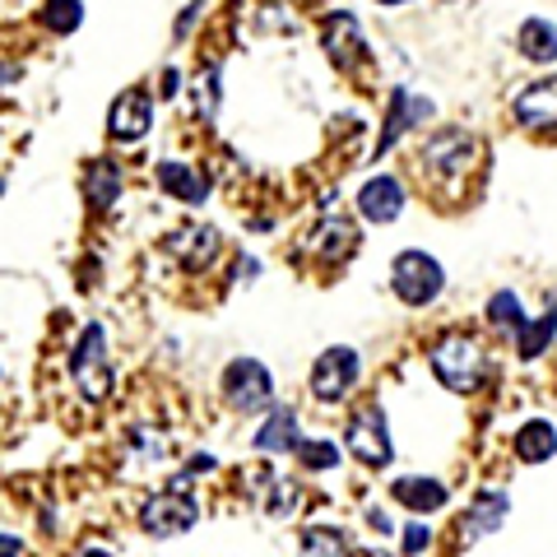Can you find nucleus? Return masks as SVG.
I'll list each match as a JSON object with an SVG mask.
<instances>
[{
  "instance_id": "nucleus-32",
  "label": "nucleus",
  "mask_w": 557,
  "mask_h": 557,
  "mask_svg": "<svg viewBox=\"0 0 557 557\" xmlns=\"http://www.w3.org/2000/svg\"><path fill=\"white\" fill-rule=\"evenodd\" d=\"M214 456H190V465H186V474H214Z\"/></svg>"
},
{
  "instance_id": "nucleus-16",
  "label": "nucleus",
  "mask_w": 557,
  "mask_h": 557,
  "mask_svg": "<svg viewBox=\"0 0 557 557\" xmlns=\"http://www.w3.org/2000/svg\"><path fill=\"white\" fill-rule=\"evenodd\" d=\"M321 42H325L330 57H335V65H354V61L368 57V42H362L358 20H354V14H344V10H339V14H330V20H325Z\"/></svg>"
},
{
  "instance_id": "nucleus-28",
  "label": "nucleus",
  "mask_w": 557,
  "mask_h": 557,
  "mask_svg": "<svg viewBox=\"0 0 557 557\" xmlns=\"http://www.w3.org/2000/svg\"><path fill=\"white\" fill-rule=\"evenodd\" d=\"M307 469H335L339 465V446L335 442H298V450H293Z\"/></svg>"
},
{
  "instance_id": "nucleus-10",
  "label": "nucleus",
  "mask_w": 557,
  "mask_h": 557,
  "mask_svg": "<svg viewBox=\"0 0 557 557\" xmlns=\"http://www.w3.org/2000/svg\"><path fill=\"white\" fill-rule=\"evenodd\" d=\"M163 247H168V256L177 260V265L200 270V265H209V260L219 256V228H209V223H186V228H172L163 237Z\"/></svg>"
},
{
  "instance_id": "nucleus-31",
  "label": "nucleus",
  "mask_w": 557,
  "mask_h": 557,
  "mask_svg": "<svg viewBox=\"0 0 557 557\" xmlns=\"http://www.w3.org/2000/svg\"><path fill=\"white\" fill-rule=\"evenodd\" d=\"M205 5H200V0H190V5L182 10V20H177V38H186V33H190V24H196V14H200Z\"/></svg>"
},
{
  "instance_id": "nucleus-13",
  "label": "nucleus",
  "mask_w": 557,
  "mask_h": 557,
  "mask_svg": "<svg viewBox=\"0 0 557 557\" xmlns=\"http://www.w3.org/2000/svg\"><path fill=\"white\" fill-rule=\"evenodd\" d=\"M358 242H362V233H358V223L354 219H325L317 233H311V256L317 260H325V265H339V260H348L358 251Z\"/></svg>"
},
{
  "instance_id": "nucleus-7",
  "label": "nucleus",
  "mask_w": 557,
  "mask_h": 557,
  "mask_svg": "<svg viewBox=\"0 0 557 557\" xmlns=\"http://www.w3.org/2000/svg\"><path fill=\"white\" fill-rule=\"evenodd\" d=\"M358 368H362L358 348H348V344L325 348V354L317 358V368H311V395H317L321 405H339V399L354 391Z\"/></svg>"
},
{
  "instance_id": "nucleus-37",
  "label": "nucleus",
  "mask_w": 557,
  "mask_h": 557,
  "mask_svg": "<svg viewBox=\"0 0 557 557\" xmlns=\"http://www.w3.org/2000/svg\"><path fill=\"white\" fill-rule=\"evenodd\" d=\"M376 5H409V0H376Z\"/></svg>"
},
{
  "instance_id": "nucleus-1",
  "label": "nucleus",
  "mask_w": 557,
  "mask_h": 557,
  "mask_svg": "<svg viewBox=\"0 0 557 557\" xmlns=\"http://www.w3.org/2000/svg\"><path fill=\"white\" fill-rule=\"evenodd\" d=\"M70 376H75V386L84 399H94V405H102V399L112 395V358H108V330H102L98 321H89L79 330L75 339V354H70Z\"/></svg>"
},
{
  "instance_id": "nucleus-3",
  "label": "nucleus",
  "mask_w": 557,
  "mask_h": 557,
  "mask_svg": "<svg viewBox=\"0 0 557 557\" xmlns=\"http://www.w3.org/2000/svg\"><path fill=\"white\" fill-rule=\"evenodd\" d=\"M391 284H395V298L405 307H428V302L442 298L446 270H442V260H432L428 251H399L395 265H391Z\"/></svg>"
},
{
  "instance_id": "nucleus-4",
  "label": "nucleus",
  "mask_w": 557,
  "mask_h": 557,
  "mask_svg": "<svg viewBox=\"0 0 557 557\" xmlns=\"http://www.w3.org/2000/svg\"><path fill=\"white\" fill-rule=\"evenodd\" d=\"M223 399H228V409H237V413H260L274 405V381L256 358H233L228 368H223Z\"/></svg>"
},
{
  "instance_id": "nucleus-35",
  "label": "nucleus",
  "mask_w": 557,
  "mask_h": 557,
  "mask_svg": "<svg viewBox=\"0 0 557 557\" xmlns=\"http://www.w3.org/2000/svg\"><path fill=\"white\" fill-rule=\"evenodd\" d=\"M75 557H112L108 548H94V544H84V548H75Z\"/></svg>"
},
{
  "instance_id": "nucleus-26",
  "label": "nucleus",
  "mask_w": 557,
  "mask_h": 557,
  "mask_svg": "<svg viewBox=\"0 0 557 557\" xmlns=\"http://www.w3.org/2000/svg\"><path fill=\"white\" fill-rule=\"evenodd\" d=\"M84 20V0H47V10H42V24L51 33H75Z\"/></svg>"
},
{
  "instance_id": "nucleus-14",
  "label": "nucleus",
  "mask_w": 557,
  "mask_h": 557,
  "mask_svg": "<svg viewBox=\"0 0 557 557\" xmlns=\"http://www.w3.org/2000/svg\"><path fill=\"white\" fill-rule=\"evenodd\" d=\"M428 116H432V102L428 98H413L409 89H391V112H386V131H381V139H376V159L395 145L399 135L413 131L418 121H428Z\"/></svg>"
},
{
  "instance_id": "nucleus-21",
  "label": "nucleus",
  "mask_w": 557,
  "mask_h": 557,
  "mask_svg": "<svg viewBox=\"0 0 557 557\" xmlns=\"http://www.w3.org/2000/svg\"><path fill=\"white\" fill-rule=\"evenodd\" d=\"M516 456L525 465H544L557 456V428L548 423V418H534V423H525L516 432Z\"/></svg>"
},
{
  "instance_id": "nucleus-25",
  "label": "nucleus",
  "mask_w": 557,
  "mask_h": 557,
  "mask_svg": "<svg viewBox=\"0 0 557 557\" xmlns=\"http://www.w3.org/2000/svg\"><path fill=\"white\" fill-rule=\"evenodd\" d=\"M487 321H493L497 330H507V335H516L520 321H525V311H520V298L507 288V293H493V302H487Z\"/></svg>"
},
{
  "instance_id": "nucleus-11",
  "label": "nucleus",
  "mask_w": 557,
  "mask_h": 557,
  "mask_svg": "<svg viewBox=\"0 0 557 557\" xmlns=\"http://www.w3.org/2000/svg\"><path fill=\"white\" fill-rule=\"evenodd\" d=\"M358 214L368 223H395L405 214V182L391 177V172H381V177L362 182L358 190Z\"/></svg>"
},
{
  "instance_id": "nucleus-6",
  "label": "nucleus",
  "mask_w": 557,
  "mask_h": 557,
  "mask_svg": "<svg viewBox=\"0 0 557 557\" xmlns=\"http://www.w3.org/2000/svg\"><path fill=\"white\" fill-rule=\"evenodd\" d=\"M196 520H200V502L190 493H159L139 507V530L153 539H177L196 530Z\"/></svg>"
},
{
  "instance_id": "nucleus-18",
  "label": "nucleus",
  "mask_w": 557,
  "mask_h": 557,
  "mask_svg": "<svg viewBox=\"0 0 557 557\" xmlns=\"http://www.w3.org/2000/svg\"><path fill=\"white\" fill-rule=\"evenodd\" d=\"M121 186H126V172H121L116 159H94L89 172H84V196H89L94 209H112Z\"/></svg>"
},
{
  "instance_id": "nucleus-23",
  "label": "nucleus",
  "mask_w": 557,
  "mask_h": 557,
  "mask_svg": "<svg viewBox=\"0 0 557 557\" xmlns=\"http://www.w3.org/2000/svg\"><path fill=\"white\" fill-rule=\"evenodd\" d=\"M557 335V311H548V317H525L516 330V354L520 358H539V354H548V344Z\"/></svg>"
},
{
  "instance_id": "nucleus-5",
  "label": "nucleus",
  "mask_w": 557,
  "mask_h": 557,
  "mask_svg": "<svg viewBox=\"0 0 557 557\" xmlns=\"http://www.w3.org/2000/svg\"><path fill=\"white\" fill-rule=\"evenodd\" d=\"M344 442H348V450H354V460L368 465V469H386L395 460L391 428H386V413H381V405H368V409H358L354 418H348Z\"/></svg>"
},
{
  "instance_id": "nucleus-15",
  "label": "nucleus",
  "mask_w": 557,
  "mask_h": 557,
  "mask_svg": "<svg viewBox=\"0 0 557 557\" xmlns=\"http://www.w3.org/2000/svg\"><path fill=\"white\" fill-rule=\"evenodd\" d=\"M507 511H511L507 493L487 487V493H479L474 502H469V511H465V520H460V539H465V544H474V539L502 530V520H507Z\"/></svg>"
},
{
  "instance_id": "nucleus-24",
  "label": "nucleus",
  "mask_w": 557,
  "mask_h": 557,
  "mask_svg": "<svg viewBox=\"0 0 557 557\" xmlns=\"http://www.w3.org/2000/svg\"><path fill=\"white\" fill-rule=\"evenodd\" d=\"M302 557H348V539L330 525L302 530Z\"/></svg>"
},
{
  "instance_id": "nucleus-30",
  "label": "nucleus",
  "mask_w": 557,
  "mask_h": 557,
  "mask_svg": "<svg viewBox=\"0 0 557 557\" xmlns=\"http://www.w3.org/2000/svg\"><path fill=\"white\" fill-rule=\"evenodd\" d=\"M428 544H432V530H428V525H409V530H405V553H409V557H418Z\"/></svg>"
},
{
  "instance_id": "nucleus-20",
  "label": "nucleus",
  "mask_w": 557,
  "mask_h": 557,
  "mask_svg": "<svg viewBox=\"0 0 557 557\" xmlns=\"http://www.w3.org/2000/svg\"><path fill=\"white\" fill-rule=\"evenodd\" d=\"M302 432H298V413L293 409H274L265 418V428L256 432V450H265V456H288V450H298Z\"/></svg>"
},
{
  "instance_id": "nucleus-17",
  "label": "nucleus",
  "mask_w": 557,
  "mask_h": 557,
  "mask_svg": "<svg viewBox=\"0 0 557 557\" xmlns=\"http://www.w3.org/2000/svg\"><path fill=\"white\" fill-rule=\"evenodd\" d=\"M159 186L182 205H205L209 200V177H200L190 163H159Z\"/></svg>"
},
{
  "instance_id": "nucleus-29",
  "label": "nucleus",
  "mask_w": 557,
  "mask_h": 557,
  "mask_svg": "<svg viewBox=\"0 0 557 557\" xmlns=\"http://www.w3.org/2000/svg\"><path fill=\"white\" fill-rule=\"evenodd\" d=\"M196 108H200L205 116H214V108H219V70L200 75V84H196Z\"/></svg>"
},
{
  "instance_id": "nucleus-9",
  "label": "nucleus",
  "mask_w": 557,
  "mask_h": 557,
  "mask_svg": "<svg viewBox=\"0 0 557 557\" xmlns=\"http://www.w3.org/2000/svg\"><path fill=\"white\" fill-rule=\"evenodd\" d=\"M149 131H153V98L145 89L121 94L112 102V112H108V135L116 139V145H139Z\"/></svg>"
},
{
  "instance_id": "nucleus-33",
  "label": "nucleus",
  "mask_w": 557,
  "mask_h": 557,
  "mask_svg": "<svg viewBox=\"0 0 557 557\" xmlns=\"http://www.w3.org/2000/svg\"><path fill=\"white\" fill-rule=\"evenodd\" d=\"M24 553V539H14V534H0V557H20Z\"/></svg>"
},
{
  "instance_id": "nucleus-19",
  "label": "nucleus",
  "mask_w": 557,
  "mask_h": 557,
  "mask_svg": "<svg viewBox=\"0 0 557 557\" xmlns=\"http://www.w3.org/2000/svg\"><path fill=\"white\" fill-rule=\"evenodd\" d=\"M391 497L409 511H442L446 507V483L437 479H423V474H409V479H395L391 483Z\"/></svg>"
},
{
  "instance_id": "nucleus-12",
  "label": "nucleus",
  "mask_w": 557,
  "mask_h": 557,
  "mask_svg": "<svg viewBox=\"0 0 557 557\" xmlns=\"http://www.w3.org/2000/svg\"><path fill=\"white\" fill-rule=\"evenodd\" d=\"M511 112L525 131H557V79L525 84V89L516 94Z\"/></svg>"
},
{
  "instance_id": "nucleus-34",
  "label": "nucleus",
  "mask_w": 557,
  "mask_h": 557,
  "mask_svg": "<svg viewBox=\"0 0 557 557\" xmlns=\"http://www.w3.org/2000/svg\"><path fill=\"white\" fill-rule=\"evenodd\" d=\"M177 84H182V75H177V70H163V98H172V94H177Z\"/></svg>"
},
{
  "instance_id": "nucleus-2",
  "label": "nucleus",
  "mask_w": 557,
  "mask_h": 557,
  "mask_svg": "<svg viewBox=\"0 0 557 557\" xmlns=\"http://www.w3.org/2000/svg\"><path fill=\"white\" fill-rule=\"evenodd\" d=\"M483 348L469 335H446L437 348H432V376L442 381L450 395H474L483 386Z\"/></svg>"
},
{
  "instance_id": "nucleus-22",
  "label": "nucleus",
  "mask_w": 557,
  "mask_h": 557,
  "mask_svg": "<svg viewBox=\"0 0 557 557\" xmlns=\"http://www.w3.org/2000/svg\"><path fill=\"white\" fill-rule=\"evenodd\" d=\"M516 42H520V57L534 61V65L557 61V24L553 20H525Z\"/></svg>"
},
{
  "instance_id": "nucleus-36",
  "label": "nucleus",
  "mask_w": 557,
  "mask_h": 557,
  "mask_svg": "<svg viewBox=\"0 0 557 557\" xmlns=\"http://www.w3.org/2000/svg\"><path fill=\"white\" fill-rule=\"evenodd\" d=\"M348 557H391V553H381V548H362V553H348Z\"/></svg>"
},
{
  "instance_id": "nucleus-8",
  "label": "nucleus",
  "mask_w": 557,
  "mask_h": 557,
  "mask_svg": "<svg viewBox=\"0 0 557 557\" xmlns=\"http://www.w3.org/2000/svg\"><path fill=\"white\" fill-rule=\"evenodd\" d=\"M479 153V139L460 131V126H450V131H437L423 145V172H437V177H465L469 172V159Z\"/></svg>"
},
{
  "instance_id": "nucleus-27",
  "label": "nucleus",
  "mask_w": 557,
  "mask_h": 557,
  "mask_svg": "<svg viewBox=\"0 0 557 557\" xmlns=\"http://www.w3.org/2000/svg\"><path fill=\"white\" fill-rule=\"evenodd\" d=\"M298 502H302L298 483H293V479H270V493H265V511H270V516L284 520V516L298 511Z\"/></svg>"
}]
</instances>
